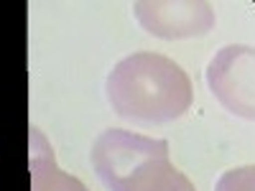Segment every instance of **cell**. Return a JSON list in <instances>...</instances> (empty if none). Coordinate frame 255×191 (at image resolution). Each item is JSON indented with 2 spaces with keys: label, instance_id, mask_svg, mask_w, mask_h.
<instances>
[{
  "label": "cell",
  "instance_id": "obj_1",
  "mask_svg": "<svg viewBox=\"0 0 255 191\" xmlns=\"http://www.w3.org/2000/svg\"><path fill=\"white\" fill-rule=\"evenodd\" d=\"M110 107L135 125L174 122L191 107V79L174 59L135 51L120 59L108 74Z\"/></svg>",
  "mask_w": 255,
  "mask_h": 191
},
{
  "label": "cell",
  "instance_id": "obj_2",
  "mask_svg": "<svg viewBox=\"0 0 255 191\" xmlns=\"http://www.w3.org/2000/svg\"><path fill=\"white\" fill-rule=\"evenodd\" d=\"M168 143L108 127L92 143V168L108 191H197L168 158Z\"/></svg>",
  "mask_w": 255,
  "mask_h": 191
},
{
  "label": "cell",
  "instance_id": "obj_3",
  "mask_svg": "<svg viewBox=\"0 0 255 191\" xmlns=\"http://www.w3.org/2000/svg\"><path fill=\"white\" fill-rule=\"evenodd\" d=\"M207 87L230 115L255 120V49L232 44L207 67Z\"/></svg>",
  "mask_w": 255,
  "mask_h": 191
},
{
  "label": "cell",
  "instance_id": "obj_4",
  "mask_svg": "<svg viewBox=\"0 0 255 191\" xmlns=\"http://www.w3.org/2000/svg\"><path fill=\"white\" fill-rule=\"evenodd\" d=\"M135 20L145 33L158 38H191L215 28V8L199 0H145L133 5Z\"/></svg>",
  "mask_w": 255,
  "mask_h": 191
},
{
  "label": "cell",
  "instance_id": "obj_5",
  "mask_svg": "<svg viewBox=\"0 0 255 191\" xmlns=\"http://www.w3.org/2000/svg\"><path fill=\"white\" fill-rule=\"evenodd\" d=\"M31 191H90L77 176L59 168L49 140L31 127Z\"/></svg>",
  "mask_w": 255,
  "mask_h": 191
},
{
  "label": "cell",
  "instance_id": "obj_6",
  "mask_svg": "<svg viewBox=\"0 0 255 191\" xmlns=\"http://www.w3.org/2000/svg\"><path fill=\"white\" fill-rule=\"evenodd\" d=\"M215 191H255V166H238L225 171L217 179Z\"/></svg>",
  "mask_w": 255,
  "mask_h": 191
}]
</instances>
